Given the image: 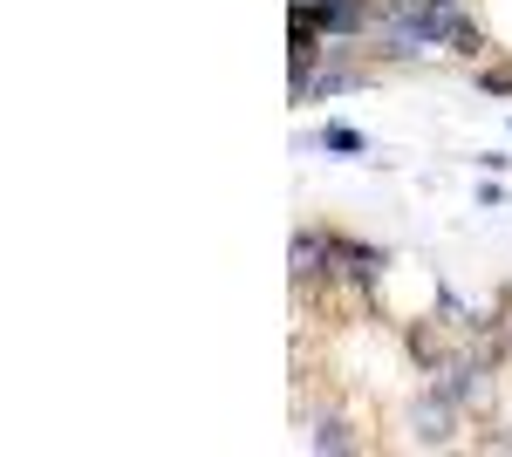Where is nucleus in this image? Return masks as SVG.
Instances as JSON below:
<instances>
[{
  "mask_svg": "<svg viewBox=\"0 0 512 457\" xmlns=\"http://www.w3.org/2000/svg\"><path fill=\"white\" fill-rule=\"evenodd\" d=\"M308 444L315 451H362V437H355V423L342 410H315L308 417Z\"/></svg>",
  "mask_w": 512,
  "mask_h": 457,
  "instance_id": "nucleus-3",
  "label": "nucleus"
},
{
  "mask_svg": "<svg viewBox=\"0 0 512 457\" xmlns=\"http://www.w3.org/2000/svg\"><path fill=\"white\" fill-rule=\"evenodd\" d=\"M335 253H342V232H294V253H287V267H294V294L328 287V280H335Z\"/></svg>",
  "mask_w": 512,
  "mask_h": 457,
  "instance_id": "nucleus-1",
  "label": "nucleus"
},
{
  "mask_svg": "<svg viewBox=\"0 0 512 457\" xmlns=\"http://www.w3.org/2000/svg\"><path fill=\"white\" fill-rule=\"evenodd\" d=\"M287 7H301V14H308V7H321V0H287Z\"/></svg>",
  "mask_w": 512,
  "mask_h": 457,
  "instance_id": "nucleus-6",
  "label": "nucleus"
},
{
  "mask_svg": "<svg viewBox=\"0 0 512 457\" xmlns=\"http://www.w3.org/2000/svg\"><path fill=\"white\" fill-rule=\"evenodd\" d=\"M321 144H328V151H342V157H355V151H362V130H349V123H328V130H321Z\"/></svg>",
  "mask_w": 512,
  "mask_h": 457,
  "instance_id": "nucleus-4",
  "label": "nucleus"
},
{
  "mask_svg": "<svg viewBox=\"0 0 512 457\" xmlns=\"http://www.w3.org/2000/svg\"><path fill=\"white\" fill-rule=\"evenodd\" d=\"M478 89H492V96H512V69H506V62H478Z\"/></svg>",
  "mask_w": 512,
  "mask_h": 457,
  "instance_id": "nucleus-5",
  "label": "nucleus"
},
{
  "mask_svg": "<svg viewBox=\"0 0 512 457\" xmlns=\"http://www.w3.org/2000/svg\"><path fill=\"white\" fill-rule=\"evenodd\" d=\"M451 417H458V403L431 389V396L410 410V430H417V444H424V451H437V444H444V423H451Z\"/></svg>",
  "mask_w": 512,
  "mask_h": 457,
  "instance_id": "nucleus-2",
  "label": "nucleus"
}]
</instances>
